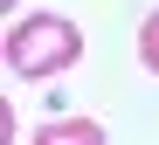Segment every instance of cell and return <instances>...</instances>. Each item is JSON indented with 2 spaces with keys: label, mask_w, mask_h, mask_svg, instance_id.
<instances>
[{
  "label": "cell",
  "mask_w": 159,
  "mask_h": 145,
  "mask_svg": "<svg viewBox=\"0 0 159 145\" xmlns=\"http://www.w3.org/2000/svg\"><path fill=\"white\" fill-rule=\"evenodd\" d=\"M28 145H104V125L97 118H56V125H42Z\"/></svg>",
  "instance_id": "7a4b0ae2"
},
{
  "label": "cell",
  "mask_w": 159,
  "mask_h": 145,
  "mask_svg": "<svg viewBox=\"0 0 159 145\" xmlns=\"http://www.w3.org/2000/svg\"><path fill=\"white\" fill-rule=\"evenodd\" d=\"M139 62H145V69L159 76V7H152V14L139 21Z\"/></svg>",
  "instance_id": "3957f363"
},
{
  "label": "cell",
  "mask_w": 159,
  "mask_h": 145,
  "mask_svg": "<svg viewBox=\"0 0 159 145\" xmlns=\"http://www.w3.org/2000/svg\"><path fill=\"white\" fill-rule=\"evenodd\" d=\"M83 55V28L62 21V14H21L7 28V62L14 76H56V69H76Z\"/></svg>",
  "instance_id": "6da1fadb"
}]
</instances>
